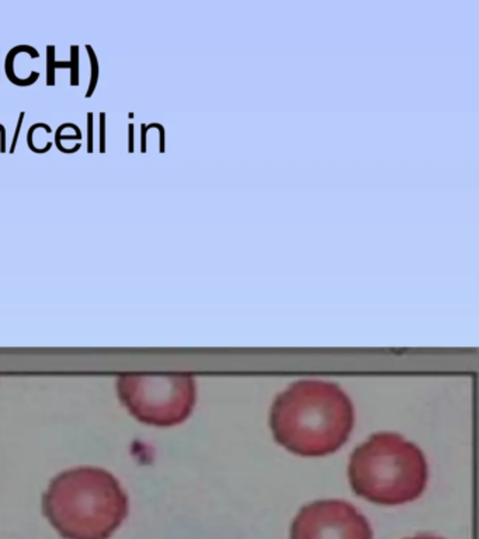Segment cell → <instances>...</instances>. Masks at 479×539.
<instances>
[{
    "label": "cell",
    "instance_id": "cell-14",
    "mask_svg": "<svg viewBox=\"0 0 479 539\" xmlns=\"http://www.w3.org/2000/svg\"><path fill=\"white\" fill-rule=\"evenodd\" d=\"M146 131H148V128H146V125L145 124H142L141 125V152L142 153H145L146 152Z\"/></svg>",
    "mask_w": 479,
    "mask_h": 539
},
{
    "label": "cell",
    "instance_id": "cell-7",
    "mask_svg": "<svg viewBox=\"0 0 479 539\" xmlns=\"http://www.w3.org/2000/svg\"><path fill=\"white\" fill-rule=\"evenodd\" d=\"M56 69H70V61H55V47L54 45H49L47 48V86H54L55 84V70Z\"/></svg>",
    "mask_w": 479,
    "mask_h": 539
},
{
    "label": "cell",
    "instance_id": "cell-6",
    "mask_svg": "<svg viewBox=\"0 0 479 539\" xmlns=\"http://www.w3.org/2000/svg\"><path fill=\"white\" fill-rule=\"evenodd\" d=\"M31 49H33V47H30V45H19V47H16V48L10 49L9 54H7L6 62H5V70H6L7 79L12 83H14L16 86L27 87V86H31L33 83L37 82L38 77H40V73H38V72H31V75H30L28 79H20V77H17L16 73H14V61H16V56L21 54V52H28V51H31Z\"/></svg>",
    "mask_w": 479,
    "mask_h": 539
},
{
    "label": "cell",
    "instance_id": "cell-4",
    "mask_svg": "<svg viewBox=\"0 0 479 539\" xmlns=\"http://www.w3.org/2000/svg\"><path fill=\"white\" fill-rule=\"evenodd\" d=\"M117 389L132 416L158 427L183 423L196 403V383L185 374L123 375Z\"/></svg>",
    "mask_w": 479,
    "mask_h": 539
},
{
    "label": "cell",
    "instance_id": "cell-9",
    "mask_svg": "<svg viewBox=\"0 0 479 539\" xmlns=\"http://www.w3.org/2000/svg\"><path fill=\"white\" fill-rule=\"evenodd\" d=\"M70 86L79 84V47H70Z\"/></svg>",
    "mask_w": 479,
    "mask_h": 539
},
{
    "label": "cell",
    "instance_id": "cell-8",
    "mask_svg": "<svg viewBox=\"0 0 479 539\" xmlns=\"http://www.w3.org/2000/svg\"><path fill=\"white\" fill-rule=\"evenodd\" d=\"M86 51H87V55H89L90 59V83H89V89H87V93H86V98H90L94 93V89H96L97 82H99V61H97L96 52L93 51L91 45H86Z\"/></svg>",
    "mask_w": 479,
    "mask_h": 539
},
{
    "label": "cell",
    "instance_id": "cell-2",
    "mask_svg": "<svg viewBox=\"0 0 479 539\" xmlns=\"http://www.w3.org/2000/svg\"><path fill=\"white\" fill-rule=\"evenodd\" d=\"M42 511L65 539H109L128 515V497L110 472L82 466L55 476Z\"/></svg>",
    "mask_w": 479,
    "mask_h": 539
},
{
    "label": "cell",
    "instance_id": "cell-15",
    "mask_svg": "<svg viewBox=\"0 0 479 539\" xmlns=\"http://www.w3.org/2000/svg\"><path fill=\"white\" fill-rule=\"evenodd\" d=\"M128 152H134V124H130L128 127Z\"/></svg>",
    "mask_w": 479,
    "mask_h": 539
},
{
    "label": "cell",
    "instance_id": "cell-1",
    "mask_svg": "<svg viewBox=\"0 0 479 539\" xmlns=\"http://www.w3.org/2000/svg\"><path fill=\"white\" fill-rule=\"evenodd\" d=\"M354 411L347 395L325 381H300L284 390L271 407L275 440L302 457H323L339 450L353 428Z\"/></svg>",
    "mask_w": 479,
    "mask_h": 539
},
{
    "label": "cell",
    "instance_id": "cell-13",
    "mask_svg": "<svg viewBox=\"0 0 479 539\" xmlns=\"http://www.w3.org/2000/svg\"><path fill=\"white\" fill-rule=\"evenodd\" d=\"M6 128L0 124V152H6Z\"/></svg>",
    "mask_w": 479,
    "mask_h": 539
},
{
    "label": "cell",
    "instance_id": "cell-16",
    "mask_svg": "<svg viewBox=\"0 0 479 539\" xmlns=\"http://www.w3.org/2000/svg\"><path fill=\"white\" fill-rule=\"evenodd\" d=\"M405 539H443L437 538V536H433V535H416V536H412V538H405Z\"/></svg>",
    "mask_w": 479,
    "mask_h": 539
},
{
    "label": "cell",
    "instance_id": "cell-3",
    "mask_svg": "<svg viewBox=\"0 0 479 539\" xmlns=\"http://www.w3.org/2000/svg\"><path fill=\"white\" fill-rule=\"evenodd\" d=\"M356 494L382 505L413 501L427 480L426 459L415 444L395 433H378L360 445L349 465Z\"/></svg>",
    "mask_w": 479,
    "mask_h": 539
},
{
    "label": "cell",
    "instance_id": "cell-12",
    "mask_svg": "<svg viewBox=\"0 0 479 539\" xmlns=\"http://www.w3.org/2000/svg\"><path fill=\"white\" fill-rule=\"evenodd\" d=\"M100 152H106V113H100Z\"/></svg>",
    "mask_w": 479,
    "mask_h": 539
},
{
    "label": "cell",
    "instance_id": "cell-11",
    "mask_svg": "<svg viewBox=\"0 0 479 539\" xmlns=\"http://www.w3.org/2000/svg\"><path fill=\"white\" fill-rule=\"evenodd\" d=\"M87 153H93V113H87Z\"/></svg>",
    "mask_w": 479,
    "mask_h": 539
},
{
    "label": "cell",
    "instance_id": "cell-10",
    "mask_svg": "<svg viewBox=\"0 0 479 539\" xmlns=\"http://www.w3.org/2000/svg\"><path fill=\"white\" fill-rule=\"evenodd\" d=\"M24 117H26V113L23 111V113H20V116H19L17 127H16V131H14L13 141H12V146H10V150H9L10 153H14V150H16V145H17V141H19V137H20L21 127H23V123H24Z\"/></svg>",
    "mask_w": 479,
    "mask_h": 539
},
{
    "label": "cell",
    "instance_id": "cell-5",
    "mask_svg": "<svg viewBox=\"0 0 479 539\" xmlns=\"http://www.w3.org/2000/svg\"><path fill=\"white\" fill-rule=\"evenodd\" d=\"M291 539H372V531L363 514L347 501L319 500L297 514Z\"/></svg>",
    "mask_w": 479,
    "mask_h": 539
}]
</instances>
